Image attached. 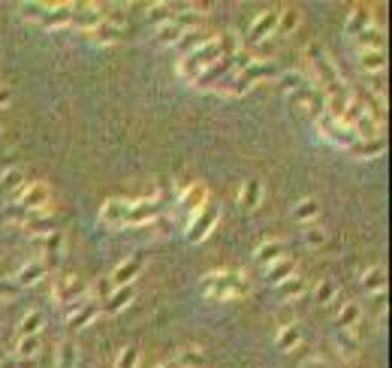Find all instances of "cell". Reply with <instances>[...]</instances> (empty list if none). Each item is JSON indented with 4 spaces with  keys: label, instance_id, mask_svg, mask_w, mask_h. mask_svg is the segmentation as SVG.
Returning <instances> with one entry per match:
<instances>
[{
    "label": "cell",
    "instance_id": "ffe728a7",
    "mask_svg": "<svg viewBox=\"0 0 392 368\" xmlns=\"http://www.w3.org/2000/svg\"><path fill=\"white\" fill-rule=\"evenodd\" d=\"M290 275H296V260H293V256H281V260L266 266V281L275 284V287H278L281 281H287Z\"/></svg>",
    "mask_w": 392,
    "mask_h": 368
},
{
    "label": "cell",
    "instance_id": "836d02e7",
    "mask_svg": "<svg viewBox=\"0 0 392 368\" xmlns=\"http://www.w3.org/2000/svg\"><path fill=\"white\" fill-rule=\"evenodd\" d=\"M317 215H320V202L317 199H299L296 206H293V217L299 220V224H308V220H314Z\"/></svg>",
    "mask_w": 392,
    "mask_h": 368
},
{
    "label": "cell",
    "instance_id": "44dd1931",
    "mask_svg": "<svg viewBox=\"0 0 392 368\" xmlns=\"http://www.w3.org/2000/svg\"><path fill=\"white\" fill-rule=\"evenodd\" d=\"M356 61L366 76H380V72L386 70V54L384 52H356Z\"/></svg>",
    "mask_w": 392,
    "mask_h": 368
},
{
    "label": "cell",
    "instance_id": "4dcf8cb0",
    "mask_svg": "<svg viewBox=\"0 0 392 368\" xmlns=\"http://www.w3.org/2000/svg\"><path fill=\"white\" fill-rule=\"evenodd\" d=\"M362 287L368 293H384L386 290V272L380 269V266H368L366 272H362Z\"/></svg>",
    "mask_w": 392,
    "mask_h": 368
},
{
    "label": "cell",
    "instance_id": "4316f807",
    "mask_svg": "<svg viewBox=\"0 0 392 368\" xmlns=\"http://www.w3.org/2000/svg\"><path fill=\"white\" fill-rule=\"evenodd\" d=\"M384 148H386V142H384V136L380 139H368V142H356L350 148V154L356 160H375V158H380L384 154Z\"/></svg>",
    "mask_w": 392,
    "mask_h": 368
},
{
    "label": "cell",
    "instance_id": "c3c4849f",
    "mask_svg": "<svg viewBox=\"0 0 392 368\" xmlns=\"http://www.w3.org/2000/svg\"><path fill=\"white\" fill-rule=\"evenodd\" d=\"M18 284H15V278H0V302H13L15 296H18Z\"/></svg>",
    "mask_w": 392,
    "mask_h": 368
},
{
    "label": "cell",
    "instance_id": "d590c367",
    "mask_svg": "<svg viewBox=\"0 0 392 368\" xmlns=\"http://www.w3.org/2000/svg\"><path fill=\"white\" fill-rule=\"evenodd\" d=\"M278 82H281V88H284L287 94H293V91L308 85V76L302 70H290V72H278Z\"/></svg>",
    "mask_w": 392,
    "mask_h": 368
},
{
    "label": "cell",
    "instance_id": "cb8c5ba5",
    "mask_svg": "<svg viewBox=\"0 0 392 368\" xmlns=\"http://www.w3.org/2000/svg\"><path fill=\"white\" fill-rule=\"evenodd\" d=\"M169 22H175L185 33H190V31H203L205 13H199V9H185V13H172Z\"/></svg>",
    "mask_w": 392,
    "mask_h": 368
},
{
    "label": "cell",
    "instance_id": "83f0119b",
    "mask_svg": "<svg viewBox=\"0 0 392 368\" xmlns=\"http://www.w3.org/2000/svg\"><path fill=\"white\" fill-rule=\"evenodd\" d=\"M40 278H45V263H40V260H31V263H24L22 266V272H18V278H15V284L18 287H33Z\"/></svg>",
    "mask_w": 392,
    "mask_h": 368
},
{
    "label": "cell",
    "instance_id": "5bb4252c",
    "mask_svg": "<svg viewBox=\"0 0 392 368\" xmlns=\"http://www.w3.org/2000/svg\"><path fill=\"white\" fill-rule=\"evenodd\" d=\"M54 227H58V217L52 215V208L31 211V217H27V224H24V229L31 236H49V233H54Z\"/></svg>",
    "mask_w": 392,
    "mask_h": 368
},
{
    "label": "cell",
    "instance_id": "3957f363",
    "mask_svg": "<svg viewBox=\"0 0 392 368\" xmlns=\"http://www.w3.org/2000/svg\"><path fill=\"white\" fill-rule=\"evenodd\" d=\"M317 130H320V136L326 142H332L335 148H341V151H350L353 145H356L359 139H356V133L350 130V127H344L341 121H335V118H329V115H317Z\"/></svg>",
    "mask_w": 392,
    "mask_h": 368
},
{
    "label": "cell",
    "instance_id": "11a10c76",
    "mask_svg": "<svg viewBox=\"0 0 392 368\" xmlns=\"http://www.w3.org/2000/svg\"><path fill=\"white\" fill-rule=\"evenodd\" d=\"M3 362H9V360H6V353H3V351H0V365H3Z\"/></svg>",
    "mask_w": 392,
    "mask_h": 368
},
{
    "label": "cell",
    "instance_id": "6da1fadb",
    "mask_svg": "<svg viewBox=\"0 0 392 368\" xmlns=\"http://www.w3.org/2000/svg\"><path fill=\"white\" fill-rule=\"evenodd\" d=\"M203 293L208 299L230 302V299H244L251 293V284L239 272H208L203 278Z\"/></svg>",
    "mask_w": 392,
    "mask_h": 368
},
{
    "label": "cell",
    "instance_id": "ac0fdd59",
    "mask_svg": "<svg viewBox=\"0 0 392 368\" xmlns=\"http://www.w3.org/2000/svg\"><path fill=\"white\" fill-rule=\"evenodd\" d=\"M172 362L178 368H205V353H203V347H196V344H185L175 351V360Z\"/></svg>",
    "mask_w": 392,
    "mask_h": 368
},
{
    "label": "cell",
    "instance_id": "ba28073f",
    "mask_svg": "<svg viewBox=\"0 0 392 368\" xmlns=\"http://www.w3.org/2000/svg\"><path fill=\"white\" fill-rule=\"evenodd\" d=\"M100 314H103V305H100V302H94V299H88V302H81L79 308H72L70 314H67V326L72 329V332H76V329L91 326Z\"/></svg>",
    "mask_w": 392,
    "mask_h": 368
},
{
    "label": "cell",
    "instance_id": "7a4b0ae2",
    "mask_svg": "<svg viewBox=\"0 0 392 368\" xmlns=\"http://www.w3.org/2000/svg\"><path fill=\"white\" fill-rule=\"evenodd\" d=\"M221 58H224V40L221 36H212L205 45H199L196 52H190V54H185V58L178 61V76L185 79L187 85H194V82L199 79V72L214 67Z\"/></svg>",
    "mask_w": 392,
    "mask_h": 368
},
{
    "label": "cell",
    "instance_id": "f6af8a7d",
    "mask_svg": "<svg viewBox=\"0 0 392 368\" xmlns=\"http://www.w3.org/2000/svg\"><path fill=\"white\" fill-rule=\"evenodd\" d=\"M3 217H6V224H18V227H24V224H27V217H31V211L22 208V206H6Z\"/></svg>",
    "mask_w": 392,
    "mask_h": 368
},
{
    "label": "cell",
    "instance_id": "d6a6232c",
    "mask_svg": "<svg viewBox=\"0 0 392 368\" xmlns=\"http://www.w3.org/2000/svg\"><path fill=\"white\" fill-rule=\"evenodd\" d=\"M299 27V13L293 6H287V9H278V27H275V33L272 36H290Z\"/></svg>",
    "mask_w": 392,
    "mask_h": 368
},
{
    "label": "cell",
    "instance_id": "8d00e7d4",
    "mask_svg": "<svg viewBox=\"0 0 392 368\" xmlns=\"http://www.w3.org/2000/svg\"><path fill=\"white\" fill-rule=\"evenodd\" d=\"M61 245H63L61 229H54V233H49V236H33V247H40L42 254H58Z\"/></svg>",
    "mask_w": 392,
    "mask_h": 368
},
{
    "label": "cell",
    "instance_id": "30bf717a",
    "mask_svg": "<svg viewBox=\"0 0 392 368\" xmlns=\"http://www.w3.org/2000/svg\"><path fill=\"white\" fill-rule=\"evenodd\" d=\"M205 206H208V190H205V184H187V190L181 193V211H187V217L194 220Z\"/></svg>",
    "mask_w": 392,
    "mask_h": 368
},
{
    "label": "cell",
    "instance_id": "d6986e66",
    "mask_svg": "<svg viewBox=\"0 0 392 368\" xmlns=\"http://www.w3.org/2000/svg\"><path fill=\"white\" fill-rule=\"evenodd\" d=\"M121 36H124V27H115L112 22H100L94 31L88 33V40L100 43V45H115V43H121Z\"/></svg>",
    "mask_w": 392,
    "mask_h": 368
},
{
    "label": "cell",
    "instance_id": "277c9868",
    "mask_svg": "<svg viewBox=\"0 0 392 368\" xmlns=\"http://www.w3.org/2000/svg\"><path fill=\"white\" fill-rule=\"evenodd\" d=\"M217 220H221V206H214V202H208V206L199 211V215L190 220V227H187V242H205L208 236H212V229L217 227Z\"/></svg>",
    "mask_w": 392,
    "mask_h": 368
},
{
    "label": "cell",
    "instance_id": "7402d4cb",
    "mask_svg": "<svg viewBox=\"0 0 392 368\" xmlns=\"http://www.w3.org/2000/svg\"><path fill=\"white\" fill-rule=\"evenodd\" d=\"M332 344H335V351H338L344 360H356L359 342H356V335H353L350 329H338V332L332 335Z\"/></svg>",
    "mask_w": 392,
    "mask_h": 368
},
{
    "label": "cell",
    "instance_id": "52a82bcc",
    "mask_svg": "<svg viewBox=\"0 0 392 368\" xmlns=\"http://www.w3.org/2000/svg\"><path fill=\"white\" fill-rule=\"evenodd\" d=\"M85 299H88V287L76 275H63L58 281V287H54V302L58 305H63V302H85Z\"/></svg>",
    "mask_w": 392,
    "mask_h": 368
},
{
    "label": "cell",
    "instance_id": "ab89813d",
    "mask_svg": "<svg viewBox=\"0 0 392 368\" xmlns=\"http://www.w3.org/2000/svg\"><path fill=\"white\" fill-rule=\"evenodd\" d=\"M335 296H338V284L335 281H320L314 290V302L317 305H329V302H335Z\"/></svg>",
    "mask_w": 392,
    "mask_h": 368
},
{
    "label": "cell",
    "instance_id": "1f68e13d",
    "mask_svg": "<svg viewBox=\"0 0 392 368\" xmlns=\"http://www.w3.org/2000/svg\"><path fill=\"white\" fill-rule=\"evenodd\" d=\"M299 342H302V332H299V326H296V323L281 326V332H278V338H275L278 351H284V353L296 351V347H299Z\"/></svg>",
    "mask_w": 392,
    "mask_h": 368
},
{
    "label": "cell",
    "instance_id": "ee69618b",
    "mask_svg": "<svg viewBox=\"0 0 392 368\" xmlns=\"http://www.w3.org/2000/svg\"><path fill=\"white\" fill-rule=\"evenodd\" d=\"M18 9H22V15L27 22H42L45 13H49V3H22Z\"/></svg>",
    "mask_w": 392,
    "mask_h": 368
},
{
    "label": "cell",
    "instance_id": "2e32d148",
    "mask_svg": "<svg viewBox=\"0 0 392 368\" xmlns=\"http://www.w3.org/2000/svg\"><path fill=\"white\" fill-rule=\"evenodd\" d=\"M350 43L356 45V52H368V49L371 52H384V31H380L377 24H368L366 31L356 33Z\"/></svg>",
    "mask_w": 392,
    "mask_h": 368
},
{
    "label": "cell",
    "instance_id": "8fae6325",
    "mask_svg": "<svg viewBox=\"0 0 392 368\" xmlns=\"http://www.w3.org/2000/svg\"><path fill=\"white\" fill-rule=\"evenodd\" d=\"M127 208H130V202L127 199H106L103 208H100V224L112 227V229H121L124 217H127Z\"/></svg>",
    "mask_w": 392,
    "mask_h": 368
},
{
    "label": "cell",
    "instance_id": "4fadbf2b",
    "mask_svg": "<svg viewBox=\"0 0 392 368\" xmlns=\"http://www.w3.org/2000/svg\"><path fill=\"white\" fill-rule=\"evenodd\" d=\"M142 266H145L142 256H130V260H124V263L112 272V278H109V281H112V287H130V284L139 278Z\"/></svg>",
    "mask_w": 392,
    "mask_h": 368
},
{
    "label": "cell",
    "instance_id": "e575fe53",
    "mask_svg": "<svg viewBox=\"0 0 392 368\" xmlns=\"http://www.w3.org/2000/svg\"><path fill=\"white\" fill-rule=\"evenodd\" d=\"M42 332V314L40 311H27L18 323V338H27V335H40Z\"/></svg>",
    "mask_w": 392,
    "mask_h": 368
},
{
    "label": "cell",
    "instance_id": "e0dca14e",
    "mask_svg": "<svg viewBox=\"0 0 392 368\" xmlns=\"http://www.w3.org/2000/svg\"><path fill=\"white\" fill-rule=\"evenodd\" d=\"M368 24H375V18H371V13H368V6H353L350 13H347V24H344V33L350 36H356V33H362Z\"/></svg>",
    "mask_w": 392,
    "mask_h": 368
},
{
    "label": "cell",
    "instance_id": "60d3db41",
    "mask_svg": "<svg viewBox=\"0 0 392 368\" xmlns=\"http://www.w3.org/2000/svg\"><path fill=\"white\" fill-rule=\"evenodd\" d=\"M326 242H329V233H326L323 227H305V247H311V251H320Z\"/></svg>",
    "mask_w": 392,
    "mask_h": 368
},
{
    "label": "cell",
    "instance_id": "f1b7e54d",
    "mask_svg": "<svg viewBox=\"0 0 392 368\" xmlns=\"http://www.w3.org/2000/svg\"><path fill=\"white\" fill-rule=\"evenodd\" d=\"M281 256H284V242H281V238H266V242L257 247V263L272 266L275 260H281Z\"/></svg>",
    "mask_w": 392,
    "mask_h": 368
},
{
    "label": "cell",
    "instance_id": "74e56055",
    "mask_svg": "<svg viewBox=\"0 0 392 368\" xmlns=\"http://www.w3.org/2000/svg\"><path fill=\"white\" fill-rule=\"evenodd\" d=\"M36 353H40V335L18 338V344H15V360H33Z\"/></svg>",
    "mask_w": 392,
    "mask_h": 368
},
{
    "label": "cell",
    "instance_id": "8992f818",
    "mask_svg": "<svg viewBox=\"0 0 392 368\" xmlns=\"http://www.w3.org/2000/svg\"><path fill=\"white\" fill-rule=\"evenodd\" d=\"M239 79L244 85L253 88V85H262V82H269V79H278V70H275V63H272V58H257L244 70H239Z\"/></svg>",
    "mask_w": 392,
    "mask_h": 368
},
{
    "label": "cell",
    "instance_id": "603a6c76",
    "mask_svg": "<svg viewBox=\"0 0 392 368\" xmlns=\"http://www.w3.org/2000/svg\"><path fill=\"white\" fill-rule=\"evenodd\" d=\"M133 296H136V287H133V284H130V287H115L112 296H109V302L103 305V311H106V314H121V311L133 302Z\"/></svg>",
    "mask_w": 392,
    "mask_h": 368
},
{
    "label": "cell",
    "instance_id": "816d5d0a",
    "mask_svg": "<svg viewBox=\"0 0 392 368\" xmlns=\"http://www.w3.org/2000/svg\"><path fill=\"white\" fill-rule=\"evenodd\" d=\"M302 368H329V362H326L323 356H308V360L302 362Z\"/></svg>",
    "mask_w": 392,
    "mask_h": 368
},
{
    "label": "cell",
    "instance_id": "681fc988",
    "mask_svg": "<svg viewBox=\"0 0 392 368\" xmlns=\"http://www.w3.org/2000/svg\"><path fill=\"white\" fill-rule=\"evenodd\" d=\"M112 281H109V278H100L97 281V287H94V302H100V305H106V302H109V296H112Z\"/></svg>",
    "mask_w": 392,
    "mask_h": 368
},
{
    "label": "cell",
    "instance_id": "7c38bea8",
    "mask_svg": "<svg viewBox=\"0 0 392 368\" xmlns=\"http://www.w3.org/2000/svg\"><path fill=\"white\" fill-rule=\"evenodd\" d=\"M275 27H278V9H266L257 22L251 24V31H248V40L253 45H260V43H266L272 33H275Z\"/></svg>",
    "mask_w": 392,
    "mask_h": 368
},
{
    "label": "cell",
    "instance_id": "f546056e",
    "mask_svg": "<svg viewBox=\"0 0 392 368\" xmlns=\"http://www.w3.org/2000/svg\"><path fill=\"white\" fill-rule=\"evenodd\" d=\"M359 320H362L359 302H341V311H338V329H350V332H353V326H359Z\"/></svg>",
    "mask_w": 392,
    "mask_h": 368
},
{
    "label": "cell",
    "instance_id": "f907efd6",
    "mask_svg": "<svg viewBox=\"0 0 392 368\" xmlns=\"http://www.w3.org/2000/svg\"><path fill=\"white\" fill-rule=\"evenodd\" d=\"M22 178H24V176H22V169H6V172H3V178H0V184H3V187H6L9 193H13V190L18 187V184H22Z\"/></svg>",
    "mask_w": 392,
    "mask_h": 368
},
{
    "label": "cell",
    "instance_id": "7bdbcfd3",
    "mask_svg": "<svg viewBox=\"0 0 392 368\" xmlns=\"http://www.w3.org/2000/svg\"><path fill=\"white\" fill-rule=\"evenodd\" d=\"M79 360V351L72 342H61L58 344V368H72Z\"/></svg>",
    "mask_w": 392,
    "mask_h": 368
},
{
    "label": "cell",
    "instance_id": "9c48e42d",
    "mask_svg": "<svg viewBox=\"0 0 392 368\" xmlns=\"http://www.w3.org/2000/svg\"><path fill=\"white\" fill-rule=\"evenodd\" d=\"M100 22H103V9H100L97 3H76V6H72V22H70L72 27L91 33Z\"/></svg>",
    "mask_w": 392,
    "mask_h": 368
},
{
    "label": "cell",
    "instance_id": "f35d334b",
    "mask_svg": "<svg viewBox=\"0 0 392 368\" xmlns=\"http://www.w3.org/2000/svg\"><path fill=\"white\" fill-rule=\"evenodd\" d=\"M181 36H185V31H181L175 22H166V24L157 27V43H160V45H178Z\"/></svg>",
    "mask_w": 392,
    "mask_h": 368
},
{
    "label": "cell",
    "instance_id": "b9f144b4",
    "mask_svg": "<svg viewBox=\"0 0 392 368\" xmlns=\"http://www.w3.org/2000/svg\"><path fill=\"white\" fill-rule=\"evenodd\" d=\"M208 40H212V36H205L203 31H190V33H185L181 36V43H178V49L185 52V54H190V52H196L199 45H205Z\"/></svg>",
    "mask_w": 392,
    "mask_h": 368
},
{
    "label": "cell",
    "instance_id": "db71d44e",
    "mask_svg": "<svg viewBox=\"0 0 392 368\" xmlns=\"http://www.w3.org/2000/svg\"><path fill=\"white\" fill-rule=\"evenodd\" d=\"M157 368H178L175 362H163V365H157Z\"/></svg>",
    "mask_w": 392,
    "mask_h": 368
},
{
    "label": "cell",
    "instance_id": "7dc6e473",
    "mask_svg": "<svg viewBox=\"0 0 392 368\" xmlns=\"http://www.w3.org/2000/svg\"><path fill=\"white\" fill-rule=\"evenodd\" d=\"M136 365H139V351H136V347H124L115 368H136Z\"/></svg>",
    "mask_w": 392,
    "mask_h": 368
},
{
    "label": "cell",
    "instance_id": "5b68a950",
    "mask_svg": "<svg viewBox=\"0 0 392 368\" xmlns=\"http://www.w3.org/2000/svg\"><path fill=\"white\" fill-rule=\"evenodd\" d=\"M157 215H160V193H154V197H148V199L130 202L127 217H124V227H145V224H151Z\"/></svg>",
    "mask_w": 392,
    "mask_h": 368
},
{
    "label": "cell",
    "instance_id": "484cf974",
    "mask_svg": "<svg viewBox=\"0 0 392 368\" xmlns=\"http://www.w3.org/2000/svg\"><path fill=\"white\" fill-rule=\"evenodd\" d=\"M239 202H242V208H244V211H253V208H257L260 202H262V181H260V178L244 181Z\"/></svg>",
    "mask_w": 392,
    "mask_h": 368
},
{
    "label": "cell",
    "instance_id": "bcb514c9",
    "mask_svg": "<svg viewBox=\"0 0 392 368\" xmlns=\"http://www.w3.org/2000/svg\"><path fill=\"white\" fill-rule=\"evenodd\" d=\"M148 18H151V22L166 24L169 18H172V6H169V3H151V6H148Z\"/></svg>",
    "mask_w": 392,
    "mask_h": 368
},
{
    "label": "cell",
    "instance_id": "f5cc1de1",
    "mask_svg": "<svg viewBox=\"0 0 392 368\" xmlns=\"http://www.w3.org/2000/svg\"><path fill=\"white\" fill-rule=\"evenodd\" d=\"M9 100H13V91L0 85V109H3V106H9Z\"/></svg>",
    "mask_w": 392,
    "mask_h": 368
},
{
    "label": "cell",
    "instance_id": "d4e9b609",
    "mask_svg": "<svg viewBox=\"0 0 392 368\" xmlns=\"http://www.w3.org/2000/svg\"><path fill=\"white\" fill-rule=\"evenodd\" d=\"M305 290H308V281L305 278H299V275H290L287 281H281L278 284V296L281 302H293L299 296H305Z\"/></svg>",
    "mask_w": 392,
    "mask_h": 368
},
{
    "label": "cell",
    "instance_id": "9a60e30c",
    "mask_svg": "<svg viewBox=\"0 0 392 368\" xmlns=\"http://www.w3.org/2000/svg\"><path fill=\"white\" fill-rule=\"evenodd\" d=\"M72 6L76 3H49V13L42 18V27H49V31H58V27H67L72 22Z\"/></svg>",
    "mask_w": 392,
    "mask_h": 368
}]
</instances>
